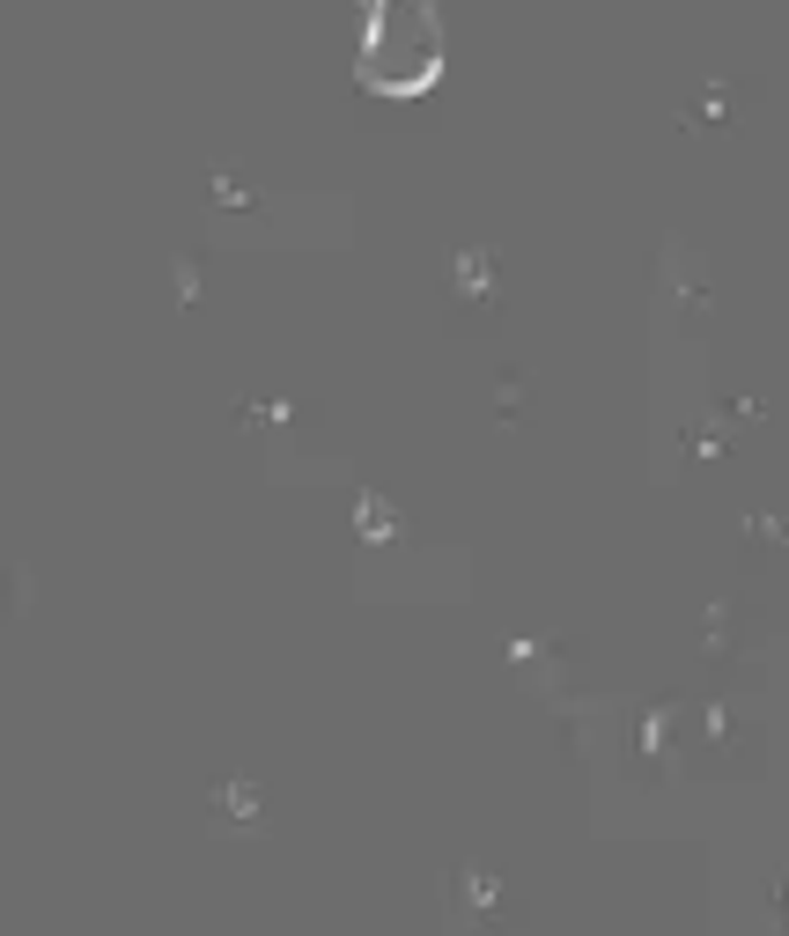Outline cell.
<instances>
[{"instance_id":"6da1fadb","label":"cell","mask_w":789,"mask_h":936,"mask_svg":"<svg viewBox=\"0 0 789 936\" xmlns=\"http://www.w3.org/2000/svg\"><path fill=\"white\" fill-rule=\"evenodd\" d=\"M745 111H753V81L709 75V81H693L687 97H679V133H693V141H709V133H738Z\"/></svg>"},{"instance_id":"7a4b0ae2","label":"cell","mask_w":789,"mask_h":936,"mask_svg":"<svg viewBox=\"0 0 789 936\" xmlns=\"http://www.w3.org/2000/svg\"><path fill=\"white\" fill-rule=\"evenodd\" d=\"M494 251H458L450 258V296H458V324H480L487 310H502V280H494Z\"/></svg>"},{"instance_id":"3957f363","label":"cell","mask_w":789,"mask_h":936,"mask_svg":"<svg viewBox=\"0 0 789 936\" xmlns=\"http://www.w3.org/2000/svg\"><path fill=\"white\" fill-rule=\"evenodd\" d=\"M207 826H215V834H237V826L259 834V826H266V796H259V782L237 774L229 789H215V796H207Z\"/></svg>"},{"instance_id":"277c9868","label":"cell","mask_w":789,"mask_h":936,"mask_svg":"<svg viewBox=\"0 0 789 936\" xmlns=\"http://www.w3.org/2000/svg\"><path fill=\"white\" fill-rule=\"evenodd\" d=\"M494 900H502L494 870H450V914H487Z\"/></svg>"},{"instance_id":"5b68a950","label":"cell","mask_w":789,"mask_h":936,"mask_svg":"<svg viewBox=\"0 0 789 936\" xmlns=\"http://www.w3.org/2000/svg\"><path fill=\"white\" fill-rule=\"evenodd\" d=\"M524 406H532V376L509 370L502 376V428H524Z\"/></svg>"},{"instance_id":"8992f818","label":"cell","mask_w":789,"mask_h":936,"mask_svg":"<svg viewBox=\"0 0 789 936\" xmlns=\"http://www.w3.org/2000/svg\"><path fill=\"white\" fill-rule=\"evenodd\" d=\"M745 553H753V561H760V553H775V546H789V524L782 517H745Z\"/></svg>"},{"instance_id":"52a82bcc","label":"cell","mask_w":789,"mask_h":936,"mask_svg":"<svg viewBox=\"0 0 789 936\" xmlns=\"http://www.w3.org/2000/svg\"><path fill=\"white\" fill-rule=\"evenodd\" d=\"M215 199H222V207H251V192L237 185V170H215Z\"/></svg>"},{"instance_id":"ba28073f","label":"cell","mask_w":789,"mask_h":936,"mask_svg":"<svg viewBox=\"0 0 789 936\" xmlns=\"http://www.w3.org/2000/svg\"><path fill=\"white\" fill-rule=\"evenodd\" d=\"M782 914H789V885H782Z\"/></svg>"}]
</instances>
